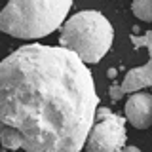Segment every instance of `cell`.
<instances>
[{"instance_id": "6da1fadb", "label": "cell", "mask_w": 152, "mask_h": 152, "mask_svg": "<svg viewBox=\"0 0 152 152\" xmlns=\"http://www.w3.org/2000/svg\"><path fill=\"white\" fill-rule=\"evenodd\" d=\"M97 108L91 70L63 48L28 44L0 61L4 148L80 152Z\"/></svg>"}, {"instance_id": "8992f818", "label": "cell", "mask_w": 152, "mask_h": 152, "mask_svg": "<svg viewBox=\"0 0 152 152\" xmlns=\"http://www.w3.org/2000/svg\"><path fill=\"white\" fill-rule=\"evenodd\" d=\"M150 84H152V65H150V61H146V65L131 69L126 74L122 86H118V91L122 95L124 93H137L141 89L150 88Z\"/></svg>"}, {"instance_id": "277c9868", "label": "cell", "mask_w": 152, "mask_h": 152, "mask_svg": "<svg viewBox=\"0 0 152 152\" xmlns=\"http://www.w3.org/2000/svg\"><path fill=\"white\" fill-rule=\"evenodd\" d=\"M126 120L110 108H97L89 129L86 137V150L88 152H122L126 148Z\"/></svg>"}, {"instance_id": "ba28073f", "label": "cell", "mask_w": 152, "mask_h": 152, "mask_svg": "<svg viewBox=\"0 0 152 152\" xmlns=\"http://www.w3.org/2000/svg\"><path fill=\"white\" fill-rule=\"evenodd\" d=\"M131 40H133V44L135 46H141V44H145L146 48L150 50V32H146V36L145 38H137V36H131Z\"/></svg>"}, {"instance_id": "7a4b0ae2", "label": "cell", "mask_w": 152, "mask_h": 152, "mask_svg": "<svg viewBox=\"0 0 152 152\" xmlns=\"http://www.w3.org/2000/svg\"><path fill=\"white\" fill-rule=\"evenodd\" d=\"M70 8V0H13L0 12V31L23 40L44 38L61 27Z\"/></svg>"}, {"instance_id": "9c48e42d", "label": "cell", "mask_w": 152, "mask_h": 152, "mask_svg": "<svg viewBox=\"0 0 152 152\" xmlns=\"http://www.w3.org/2000/svg\"><path fill=\"white\" fill-rule=\"evenodd\" d=\"M122 152H141V150L137 148V146H126V148H124Z\"/></svg>"}, {"instance_id": "52a82bcc", "label": "cell", "mask_w": 152, "mask_h": 152, "mask_svg": "<svg viewBox=\"0 0 152 152\" xmlns=\"http://www.w3.org/2000/svg\"><path fill=\"white\" fill-rule=\"evenodd\" d=\"M131 12L135 13L141 21H152V4L150 0H137L131 4Z\"/></svg>"}, {"instance_id": "3957f363", "label": "cell", "mask_w": 152, "mask_h": 152, "mask_svg": "<svg viewBox=\"0 0 152 152\" xmlns=\"http://www.w3.org/2000/svg\"><path fill=\"white\" fill-rule=\"evenodd\" d=\"M114 40V28L101 12L82 10L69 17L61 28L59 48L70 51L88 66L99 63L108 53Z\"/></svg>"}, {"instance_id": "5b68a950", "label": "cell", "mask_w": 152, "mask_h": 152, "mask_svg": "<svg viewBox=\"0 0 152 152\" xmlns=\"http://www.w3.org/2000/svg\"><path fill=\"white\" fill-rule=\"evenodd\" d=\"M126 120L137 129H146L152 124V95L148 91L133 93L126 103Z\"/></svg>"}]
</instances>
